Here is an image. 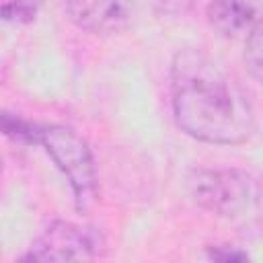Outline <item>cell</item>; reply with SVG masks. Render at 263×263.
Segmentation results:
<instances>
[{
	"mask_svg": "<svg viewBox=\"0 0 263 263\" xmlns=\"http://www.w3.org/2000/svg\"><path fill=\"white\" fill-rule=\"evenodd\" d=\"M175 119L210 144H238L255 132L251 99L238 78L199 49H183L171 66Z\"/></svg>",
	"mask_w": 263,
	"mask_h": 263,
	"instance_id": "6da1fadb",
	"label": "cell"
},
{
	"mask_svg": "<svg viewBox=\"0 0 263 263\" xmlns=\"http://www.w3.org/2000/svg\"><path fill=\"white\" fill-rule=\"evenodd\" d=\"M29 144H41L47 150L58 168L68 177L76 208L80 212L88 210L97 195V177L86 142L70 127L33 123Z\"/></svg>",
	"mask_w": 263,
	"mask_h": 263,
	"instance_id": "7a4b0ae2",
	"label": "cell"
},
{
	"mask_svg": "<svg viewBox=\"0 0 263 263\" xmlns=\"http://www.w3.org/2000/svg\"><path fill=\"white\" fill-rule=\"evenodd\" d=\"M195 195L205 208L222 216H245V212L249 216L251 210L259 208L257 183L236 171L205 173L195 183Z\"/></svg>",
	"mask_w": 263,
	"mask_h": 263,
	"instance_id": "3957f363",
	"label": "cell"
},
{
	"mask_svg": "<svg viewBox=\"0 0 263 263\" xmlns=\"http://www.w3.org/2000/svg\"><path fill=\"white\" fill-rule=\"evenodd\" d=\"M99 236L70 222L51 224L23 257L27 261H80L99 253Z\"/></svg>",
	"mask_w": 263,
	"mask_h": 263,
	"instance_id": "277c9868",
	"label": "cell"
},
{
	"mask_svg": "<svg viewBox=\"0 0 263 263\" xmlns=\"http://www.w3.org/2000/svg\"><path fill=\"white\" fill-rule=\"evenodd\" d=\"M70 21L90 33L111 35L123 31L132 21L129 0H66Z\"/></svg>",
	"mask_w": 263,
	"mask_h": 263,
	"instance_id": "5b68a950",
	"label": "cell"
},
{
	"mask_svg": "<svg viewBox=\"0 0 263 263\" xmlns=\"http://www.w3.org/2000/svg\"><path fill=\"white\" fill-rule=\"evenodd\" d=\"M261 0H212L208 6L210 25L224 37L249 35L259 27Z\"/></svg>",
	"mask_w": 263,
	"mask_h": 263,
	"instance_id": "8992f818",
	"label": "cell"
},
{
	"mask_svg": "<svg viewBox=\"0 0 263 263\" xmlns=\"http://www.w3.org/2000/svg\"><path fill=\"white\" fill-rule=\"evenodd\" d=\"M37 4L35 0H12L0 6V14L8 21H31L35 16Z\"/></svg>",
	"mask_w": 263,
	"mask_h": 263,
	"instance_id": "52a82bcc",
	"label": "cell"
},
{
	"mask_svg": "<svg viewBox=\"0 0 263 263\" xmlns=\"http://www.w3.org/2000/svg\"><path fill=\"white\" fill-rule=\"evenodd\" d=\"M247 62L255 78H259L261 74V25L255 27L247 37Z\"/></svg>",
	"mask_w": 263,
	"mask_h": 263,
	"instance_id": "ba28073f",
	"label": "cell"
},
{
	"mask_svg": "<svg viewBox=\"0 0 263 263\" xmlns=\"http://www.w3.org/2000/svg\"><path fill=\"white\" fill-rule=\"evenodd\" d=\"M158 2H162V4L168 6V4H177V2H181V0H158Z\"/></svg>",
	"mask_w": 263,
	"mask_h": 263,
	"instance_id": "9c48e42d",
	"label": "cell"
},
{
	"mask_svg": "<svg viewBox=\"0 0 263 263\" xmlns=\"http://www.w3.org/2000/svg\"><path fill=\"white\" fill-rule=\"evenodd\" d=\"M0 171H2V162H0Z\"/></svg>",
	"mask_w": 263,
	"mask_h": 263,
	"instance_id": "30bf717a",
	"label": "cell"
}]
</instances>
